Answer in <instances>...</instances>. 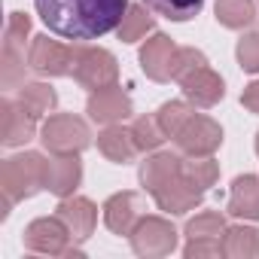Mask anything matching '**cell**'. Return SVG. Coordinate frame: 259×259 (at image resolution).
Here are the masks:
<instances>
[{
  "label": "cell",
  "mask_w": 259,
  "mask_h": 259,
  "mask_svg": "<svg viewBox=\"0 0 259 259\" xmlns=\"http://www.w3.org/2000/svg\"><path fill=\"white\" fill-rule=\"evenodd\" d=\"M132 135H125L122 128H110V132H104L101 138H98V147H101V153L107 156V159H113V162H128L135 156V150H138V144L135 141H128Z\"/></svg>",
  "instance_id": "cell-17"
},
{
  "label": "cell",
  "mask_w": 259,
  "mask_h": 259,
  "mask_svg": "<svg viewBox=\"0 0 259 259\" xmlns=\"http://www.w3.org/2000/svg\"><path fill=\"white\" fill-rule=\"evenodd\" d=\"M238 58H241V67H244V70H250V73L259 70V34H250V37L241 40Z\"/></svg>",
  "instance_id": "cell-27"
},
{
  "label": "cell",
  "mask_w": 259,
  "mask_h": 259,
  "mask_svg": "<svg viewBox=\"0 0 259 259\" xmlns=\"http://www.w3.org/2000/svg\"><path fill=\"white\" fill-rule=\"evenodd\" d=\"M162 125L159 122H153V119H141L138 125H135V132H132V138H138L135 144L141 147V150H153V147H159L162 144Z\"/></svg>",
  "instance_id": "cell-24"
},
{
  "label": "cell",
  "mask_w": 259,
  "mask_h": 259,
  "mask_svg": "<svg viewBox=\"0 0 259 259\" xmlns=\"http://www.w3.org/2000/svg\"><path fill=\"white\" fill-rule=\"evenodd\" d=\"M73 76L82 85L104 89L116 76V61H113V55H107L101 49L98 52H76L73 55Z\"/></svg>",
  "instance_id": "cell-6"
},
{
  "label": "cell",
  "mask_w": 259,
  "mask_h": 259,
  "mask_svg": "<svg viewBox=\"0 0 259 259\" xmlns=\"http://www.w3.org/2000/svg\"><path fill=\"white\" fill-rule=\"evenodd\" d=\"M150 25H153V22H150V16H147L141 7H128L125 19H122V25H119V37L132 43V40H138L141 34H147Z\"/></svg>",
  "instance_id": "cell-21"
},
{
  "label": "cell",
  "mask_w": 259,
  "mask_h": 259,
  "mask_svg": "<svg viewBox=\"0 0 259 259\" xmlns=\"http://www.w3.org/2000/svg\"><path fill=\"white\" fill-rule=\"evenodd\" d=\"M43 25L61 40L89 43L116 31L128 13V0H34Z\"/></svg>",
  "instance_id": "cell-1"
},
{
  "label": "cell",
  "mask_w": 259,
  "mask_h": 259,
  "mask_svg": "<svg viewBox=\"0 0 259 259\" xmlns=\"http://www.w3.org/2000/svg\"><path fill=\"white\" fill-rule=\"evenodd\" d=\"M144 4L156 13V16H165L171 22H189L201 13L204 0H144Z\"/></svg>",
  "instance_id": "cell-16"
},
{
  "label": "cell",
  "mask_w": 259,
  "mask_h": 259,
  "mask_svg": "<svg viewBox=\"0 0 259 259\" xmlns=\"http://www.w3.org/2000/svg\"><path fill=\"white\" fill-rule=\"evenodd\" d=\"M229 210L235 217H250V220L259 217V180L256 177H238L235 180Z\"/></svg>",
  "instance_id": "cell-15"
},
{
  "label": "cell",
  "mask_w": 259,
  "mask_h": 259,
  "mask_svg": "<svg viewBox=\"0 0 259 259\" xmlns=\"http://www.w3.org/2000/svg\"><path fill=\"white\" fill-rule=\"evenodd\" d=\"M186 232H189L192 238H204V235H220V232H223V217H220V213H204V217L192 220Z\"/></svg>",
  "instance_id": "cell-28"
},
{
  "label": "cell",
  "mask_w": 259,
  "mask_h": 259,
  "mask_svg": "<svg viewBox=\"0 0 259 259\" xmlns=\"http://www.w3.org/2000/svg\"><path fill=\"white\" fill-rule=\"evenodd\" d=\"M259 247V238L253 229H229L226 235V253H256Z\"/></svg>",
  "instance_id": "cell-22"
},
{
  "label": "cell",
  "mask_w": 259,
  "mask_h": 259,
  "mask_svg": "<svg viewBox=\"0 0 259 259\" xmlns=\"http://www.w3.org/2000/svg\"><path fill=\"white\" fill-rule=\"evenodd\" d=\"M177 138V144H180V150H186V153H195V156H204V153H210L217 144H220V128L210 122V119H204V116H189L183 125H180V132L174 135Z\"/></svg>",
  "instance_id": "cell-4"
},
{
  "label": "cell",
  "mask_w": 259,
  "mask_h": 259,
  "mask_svg": "<svg viewBox=\"0 0 259 259\" xmlns=\"http://www.w3.org/2000/svg\"><path fill=\"white\" fill-rule=\"evenodd\" d=\"M79 180V162L73 153H64L58 156L55 162H49V174H46V189L58 192V195H67Z\"/></svg>",
  "instance_id": "cell-13"
},
{
  "label": "cell",
  "mask_w": 259,
  "mask_h": 259,
  "mask_svg": "<svg viewBox=\"0 0 259 259\" xmlns=\"http://www.w3.org/2000/svg\"><path fill=\"white\" fill-rule=\"evenodd\" d=\"M46 174H49V162H43L37 153L7 159L4 162V207L46 186Z\"/></svg>",
  "instance_id": "cell-2"
},
{
  "label": "cell",
  "mask_w": 259,
  "mask_h": 259,
  "mask_svg": "<svg viewBox=\"0 0 259 259\" xmlns=\"http://www.w3.org/2000/svg\"><path fill=\"white\" fill-rule=\"evenodd\" d=\"M52 104H55V92L49 85H25L19 92V107L34 119H40Z\"/></svg>",
  "instance_id": "cell-18"
},
{
  "label": "cell",
  "mask_w": 259,
  "mask_h": 259,
  "mask_svg": "<svg viewBox=\"0 0 259 259\" xmlns=\"http://www.w3.org/2000/svg\"><path fill=\"white\" fill-rule=\"evenodd\" d=\"M73 55H76V52L58 46L55 40L37 37L34 46H31L28 61H31V67H34L37 73H73Z\"/></svg>",
  "instance_id": "cell-5"
},
{
  "label": "cell",
  "mask_w": 259,
  "mask_h": 259,
  "mask_svg": "<svg viewBox=\"0 0 259 259\" xmlns=\"http://www.w3.org/2000/svg\"><path fill=\"white\" fill-rule=\"evenodd\" d=\"M174 55H177V49L171 46V40L159 34V37H153V43H147L141 61H144V67L153 79H168L171 67H174Z\"/></svg>",
  "instance_id": "cell-11"
},
{
  "label": "cell",
  "mask_w": 259,
  "mask_h": 259,
  "mask_svg": "<svg viewBox=\"0 0 259 259\" xmlns=\"http://www.w3.org/2000/svg\"><path fill=\"white\" fill-rule=\"evenodd\" d=\"M43 144L55 156L79 153L89 144V132H85V125L79 119H73V116H49V122L43 125Z\"/></svg>",
  "instance_id": "cell-3"
},
{
  "label": "cell",
  "mask_w": 259,
  "mask_h": 259,
  "mask_svg": "<svg viewBox=\"0 0 259 259\" xmlns=\"http://www.w3.org/2000/svg\"><path fill=\"white\" fill-rule=\"evenodd\" d=\"M189 116H192V113H189L183 104H165V107L159 110V125H162V132H165V135L174 138V135L180 132V125H183Z\"/></svg>",
  "instance_id": "cell-23"
},
{
  "label": "cell",
  "mask_w": 259,
  "mask_h": 259,
  "mask_svg": "<svg viewBox=\"0 0 259 259\" xmlns=\"http://www.w3.org/2000/svg\"><path fill=\"white\" fill-rule=\"evenodd\" d=\"M256 150H259V141H256Z\"/></svg>",
  "instance_id": "cell-30"
},
{
  "label": "cell",
  "mask_w": 259,
  "mask_h": 259,
  "mask_svg": "<svg viewBox=\"0 0 259 259\" xmlns=\"http://www.w3.org/2000/svg\"><path fill=\"white\" fill-rule=\"evenodd\" d=\"M183 92H186L195 104L210 107V104H217V101L223 98V82H220L217 73H210V70L201 64V67H195L192 73L183 76Z\"/></svg>",
  "instance_id": "cell-8"
},
{
  "label": "cell",
  "mask_w": 259,
  "mask_h": 259,
  "mask_svg": "<svg viewBox=\"0 0 259 259\" xmlns=\"http://www.w3.org/2000/svg\"><path fill=\"white\" fill-rule=\"evenodd\" d=\"M58 217L70 226L73 238H89V235H92V229H95V220H98L95 207H92L85 198L61 201V204H58Z\"/></svg>",
  "instance_id": "cell-12"
},
{
  "label": "cell",
  "mask_w": 259,
  "mask_h": 259,
  "mask_svg": "<svg viewBox=\"0 0 259 259\" xmlns=\"http://www.w3.org/2000/svg\"><path fill=\"white\" fill-rule=\"evenodd\" d=\"M183 171V177L189 180V186L198 192V189H204V186H210V180L217 177V165L213 162H195V165H183L180 168Z\"/></svg>",
  "instance_id": "cell-25"
},
{
  "label": "cell",
  "mask_w": 259,
  "mask_h": 259,
  "mask_svg": "<svg viewBox=\"0 0 259 259\" xmlns=\"http://www.w3.org/2000/svg\"><path fill=\"white\" fill-rule=\"evenodd\" d=\"M67 235H70V226H64L61 217L58 220H37L25 232V244L31 250H40V253H61L67 244Z\"/></svg>",
  "instance_id": "cell-7"
},
{
  "label": "cell",
  "mask_w": 259,
  "mask_h": 259,
  "mask_svg": "<svg viewBox=\"0 0 259 259\" xmlns=\"http://www.w3.org/2000/svg\"><path fill=\"white\" fill-rule=\"evenodd\" d=\"M253 4L250 0H220L217 4V19L226 28H244L253 22Z\"/></svg>",
  "instance_id": "cell-19"
},
{
  "label": "cell",
  "mask_w": 259,
  "mask_h": 259,
  "mask_svg": "<svg viewBox=\"0 0 259 259\" xmlns=\"http://www.w3.org/2000/svg\"><path fill=\"white\" fill-rule=\"evenodd\" d=\"M28 31H31V22H28V16H22V13H13V19H10V25H7V52H19L22 49V43H25V37H28Z\"/></svg>",
  "instance_id": "cell-26"
},
{
  "label": "cell",
  "mask_w": 259,
  "mask_h": 259,
  "mask_svg": "<svg viewBox=\"0 0 259 259\" xmlns=\"http://www.w3.org/2000/svg\"><path fill=\"white\" fill-rule=\"evenodd\" d=\"M138 232L150 235V241L147 238H135V250L138 253H165V250L174 247V229L168 223H162V220H144L138 226Z\"/></svg>",
  "instance_id": "cell-14"
},
{
  "label": "cell",
  "mask_w": 259,
  "mask_h": 259,
  "mask_svg": "<svg viewBox=\"0 0 259 259\" xmlns=\"http://www.w3.org/2000/svg\"><path fill=\"white\" fill-rule=\"evenodd\" d=\"M132 113V104L119 89H98V95L89 98V116L95 122H113Z\"/></svg>",
  "instance_id": "cell-9"
},
{
  "label": "cell",
  "mask_w": 259,
  "mask_h": 259,
  "mask_svg": "<svg viewBox=\"0 0 259 259\" xmlns=\"http://www.w3.org/2000/svg\"><path fill=\"white\" fill-rule=\"evenodd\" d=\"M244 107L247 110H253V113H259V82H253V85H247V92H244Z\"/></svg>",
  "instance_id": "cell-29"
},
{
  "label": "cell",
  "mask_w": 259,
  "mask_h": 259,
  "mask_svg": "<svg viewBox=\"0 0 259 259\" xmlns=\"http://www.w3.org/2000/svg\"><path fill=\"white\" fill-rule=\"evenodd\" d=\"M132 204H135V195H132V192L116 195V198L107 201V213H104V217H107V226H110L113 232H128V226H132V220H135Z\"/></svg>",
  "instance_id": "cell-20"
},
{
  "label": "cell",
  "mask_w": 259,
  "mask_h": 259,
  "mask_svg": "<svg viewBox=\"0 0 259 259\" xmlns=\"http://www.w3.org/2000/svg\"><path fill=\"white\" fill-rule=\"evenodd\" d=\"M0 110H4V144L7 147L25 144L34 135V116H28L19 107V101H4Z\"/></svg>",
  "instance_id": "cell-10"
}]
</instances>
